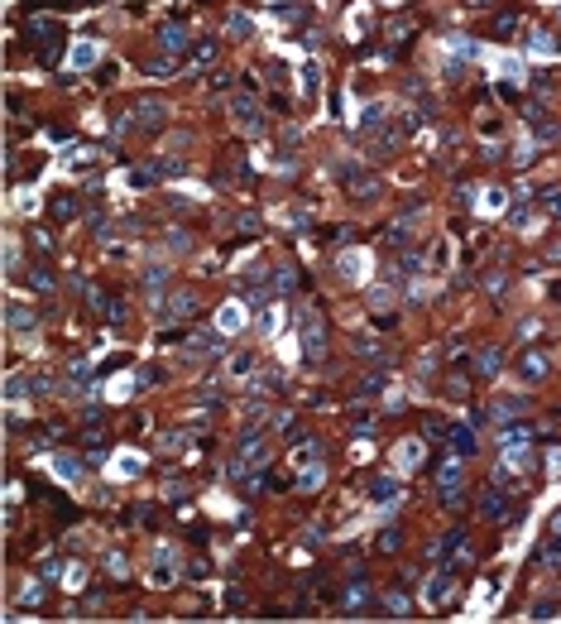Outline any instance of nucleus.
<instances>
[{
  "label": "nucleus",
  "mask_w": 561,
  "mask_h": 624,
  "mask_svg": "<svg viewBox=\"0 0 561 624\" xmlns=\"http://www.w3.org/2000/svg\"><path fill=\"white\" fill-rule=\"evenodd\" d=\"M297 341H302V360L307 365H317L326 355V322H322V312L312 308V303L297 312Z\"/></svg>",
  "instance_id": "nucleus-1"
},
{
  "label": "nucleus",
  "mask_w": 561,
  "mask_h": 624,
  "mask_svg": "<svg viewBox=\"0 0 561 624\" xmlns=\"http://www.w3.org/2000/svg\"><path fill=\"white\" fill-rule=\"evenodd\" d=\"M164 115H168V106H164V101L139 97V101L130 106V130H159V125H164Z\"/></svg>",
  "instance_id": "nucleus-2"
},
{
  "label": "nucleus",
  "mask_w": 561,
  "mask_h": 624,
  "mask_svg": "<svg viewBox=\"0 0 561 624\" xmlns=\"http://www.w3.org/2000/svg\"><path fill=\"white\" fill-rule=\"evenodd\" d=\"M370 605V581L355 572L351 581H346V591H341V615H351V620H360V610Z\"/></svg>",
  "instance_id": "nucleus-3"
},
{
  "label": "nucleus",
  "mask_w": 561,
  "mask_h": 624,
  "mask_svg": "<svg viewBox=\"0 0 561 624\" xmlns=\"http://www.w3.org/2000/svg\"><path fill=\"white\" fill-rule=\"evenodd\" d=\"M230 115H235V125H240V130H250V135H255V130H264V120H259V101H255V97H235V101H230Z\"/></svg>",
  "instance_id": "nucleus-4"
},
{
  "label": "nucleus",
  "mask_w": 561,
  "mask_h": 624,
  "mask_svg": "<svg viewBox=\"0 0 561 624\" xmlns=\"http://www.w3.org/2000/svg\"><path fill=\"white\" fill-rule=\"evenodd\" d=\"M221 351H226V336L201 331V336H192V346H187L183 355H187V360H206V355H221Z\"/></svg>",
  "instance_id": "nucleus-5"
},
{
  "label": "nucleus",
  "mask_w": 561,
  "mask_h": 624,
  "mask_svg": "<svg viewBox=\"0 0 561 624\" xmlns=\"http://www.w3.org/2000/svg\"><path fill=\"white\" fill-rule=\"evenodd\" d=\"M480 514H484L489 523H504L509 514H513V505H509V495H504V490H494V485H489V490H484V505H480Z\"/></svg>",
  "instance_id": "nucleus-6"
},
{
  "label": "nucleus",
  "mask_w": 561,
  "mask_h": 624,
  "mask_svg": "<svg viewBox=\"0 0 561 624\" xmlns=\"http://www.w3.org/2000/svg\"><path fill=\"white\" fill-rule=\"evenodd\" d=\"M528 48H533L538 58H557V53H561V39L552 34V29H533V34H528Z\"/></svg>",
  "instance_id": "nucleus-7"
},
{
  "label": "nucleus",
  "mask_w": 561,
  "mask_h": 624,
  "mask_svg": "<svg viewBox=\"0 0 561 624\" xmlns=\"http://www.w3.org/2000/svg\"><path fill=\"white\" fill-rule=\"evenodd\" d=\"M192 312H197V298H192V293H173V298L159 308V317H164V322H178V317H192Z\"/></svg>",
  "instance_id": "nucleus-8"
},
{
  "label": "nucleus",
  "mask_w": 561,
  "mask_h": 624,
  "mask_svg": "<svg viewBox=\"0 0 561 624\" xmlns=\"http://www.w3.org/2000/svg\"><path fill=\"white\" fill-rule=\"evenodd\" d=\"M370 500L384 505V509H393V505H398V480H393V476H379V480L370 485Z\"/></svg>",
  "instance_id": "nucleus-9"
},
{
  "label": "nucleus",
  "mask_w": 561,
  "mask_h": 624,
  "mask_svg": "<svg viewBox=\"0 0 561 624\" xmlns=\"http://www.w3.org/2000/svg\"><path fill=\"white\" fill-rule=\"evenodd\" d=\"M427 461V442H403L398 447V471H417Z\"/></svg>",
  "instance_id": "nucleus-10"
},
{
  "label": "nucleus",
  "mask_w": 561,
  "mask_h": 624,
  "mask_svg": "<svg viewBox=\"0 0 561 624\" xmlns=\"http://www.w3.org/2000/svg\"><path fill=\"white\" fill-rule=\"evenodd\" d=\"M53 471H58L63 480H82V471H87V466H82V456H77V451H58V456H53Z\"/></svg>",
  "instance_id": "nucleus-11"
},
{
  "label": "nucleus",
  "mask_w": 561,
  "mask_h": 624,
  "mask_svg": "<svg viewBox=\"0 0 561 624\" xmlns=\"http://www.w3.org/2000/svg\"><path fill=\"white\" fill-rule=\"evenodd\" d=\"M187 43H192V39H187L178 24H164V29H159V53H183Z\"/></svg>",
  "instance_id": "nucleus-12"
},
{
  "label": "nucleus",
  "mask_w": 561,
  "mask_h": 624,
  "mask_svg": "<svg viewBox=\"0 0 561 624\" xmlns=\"http://www.w3.org/2000/svg\"><path fill=\"white\" fill-rule=\"evenodd\" d=\"M336 269H341V279H346V284H360V279H365V255H355V250H346Z\"/></svg>",
  "instance_id": "nucleus-13"
},
{
  "label": "nucleus",
  "mask_w": 561,
  "mask_h": 624,
  "mask_svg": "<svg viewBox=\"0 0 561 624\" xmlns=\"http://www.w3.org/2000/svg\"><path fill=\"white\" fill-rule=\"evenodd\" d=\"M173 572H178V567H173V552L159 547V552H154V586H173Z\"/></svg>",
  "instance_id": "nucleus-14"
},
{
  "label": "nucleus",
  "mask_w": 561,
  "mask_h": 624,
  "mask_svg": "<svg viewBox=\"0 0 561 624\" xmlns=\"http://www.w3.org/2000/svg\"><path fill=\"white\" fill-rule=\"evenodd\" d=\"M384 384H388V375H384V370H370V375L355 380V394H360V399H374V394H384Z\"/></svg>",
  "instance_id": "nucleus-15"
},
{
  "label": "nucleus",
  "mask_w": 561,
  "mask_h": 624,
  "mask_svg": "<svg viewBox=\"0 0 561 624\" xmlns=\"http://www.w3.org/2000/svg\"><path fill=\"white\" fill-rule=\"evenodd\" d=\"M168 274H173L168 264H149V269L139 274V279H144V293H154V298H159V289L168 284Z\"/></svg>",
  "instance_id": "nucleus-16"
},
{
  "label": "nucleus",
  "mask_w": 561,
  "mask_h": 624,
  "mask_svg": "<svg viewBox=\"0 0 561 624\" xmlns=\"http://www.w3.org/2000/svg\"><path fill=\"white\" fill-rule=\"evenodd\" d=\"M451 596V572H437L432 581H427V605H442Z\"/></svg>",
  "instance_id": "nucleus-17"
},
{
  "label": "nucleus",
  "mask_w": 561,
  "mask_h": 624,
  "mask_svg": "<svg viewBox=\"0 0 561 624\" xmlns=\"http://www.w3.org/2000/svg\"><path fill=\"white\" fill-rule=\"evenodd\" d=\"M216 326H221V331L230 336V331H240V326H245V312L235 308V303H226V308L216 312Z\"/></svg>",
  "instance_id": "nucleus-18"
},
{
  "label": "nucleus",
  "mask_w": 561,
  "mask_h": 624,
  "mask_svg": "<svg viewBox=\"0 0 561 624\" xmlns=\"http://www.w3.org/2000/svg\"><path fill=\"white\" fill-rule=\"evenodd\" d=\"M226 29H230L235 39H250V34H255V19H250L245 10H230V14H226Z\"/></svg>",
  "instance_id": "nucleus-19"
},
{
  "label": "nucleus",
  "mask_w": 561,
  "mask_h": 624,
  "mask_svg": "<svg viewBox=\"0 0 561 624\" xmlns=\"http://www.w3.org/2000/svg\"><path fill=\"white\" fill-rule=\"evenodd\" d=\"M523 409H528V399H518V394H509V399H494V409H489V413H494V418H518V413H523Z\"/></svg>",
  "instance_id": "nucleus-20"
},
{
  "label": "nucleus",
  "mask_w": 561,
  "mask_h": 624,
  "mask_svg": "<svg viewBox=\"0 0 561 624\" xmlns=\"http://www.w3.org/2000/svg\"><path fill=\"white\" fill-rule=\"evenodd\" d=\"M297 82H302V97H317L322 92V68L317 63H302V77Z\"/></svg>",
  "instance_id": "nucleus-21"
},
{
  "label": "nucleus",
  "mask_w": 561,
  "mask_h": 624,
  "mask_svg": "<svg viewBox=\"0 0 561 624\" xmlns=\"http://www.w3.org/2000/svg\"><path fill=\"white\" fill-rule=\"evenodd\" d=\"M475 370L489 380V375H499V351L494 346H480V355H475Z\"/></svg>",
  "instance_id": "nucleus-22"
},
{
  "label": "nucleus",
  "mask_w": 561,
  "mask_h": 624,
  "mask_svg": "<svg viewBox=\"0 0 561 624\" xmlns=\"http://www.w3.org/2000/svg\"><path fill=\"white\" fill-rule=\"evenodd\" d=\"M518 375H523L528 384H533V380H542V375H547V365H542V355H533V351H528V355L518 360Z\"/></svg>",
  "instance_id": "nucleus-23"
},
{
  "label": "nucleus",
  "mask_w": 561,
  "mask_h": 624,
  "mask_svg": "<svg viewBox=\"0 0 561 624\" xmlns=\"http://www.w3.org/2000/svg\"><path fill=\"white\" fill-rule=\"evenodd\" d=\"M92 303H96V317H106V322H120V298H106V293H92Z\"/></svg>",
  "instance_id": "nucleus-24"
},
{
  "label": "nucleus",
  "mask_w": 561,
  "mask_h": 624,
  "mask_svg": "<svg viewBox=\"0 0 561 624\" xmlns=\"http://www.w3.org/2000/svg\"><path fill=\"white\" fill-rule=\"evenodd\" d=\"M72 216H77V197L72 193H58L53 197V221H72Z\"/></svg>",
  "instance_id": "nucleus-25"
},
{
  "label": "nucleus",
  "mask_w": 561,
  "mask_h": 624,
  "mask_svg": "<svg viewBox=\"0 0 561 624\" xmlns=\"http://www.w3.org/2000/svg\"><path fill=\"white\" fill-rule=\"evenodd\" d=\"M451 447H456L461 456H470V451H475V432H470L466 422H456V427H451Z\"/></svg>",
  "instance_id": "nucleus-26"
},
{
  "label": "nucleus",
  "mask_w": 561,
  "mask_h": 624,
  "mask_svg": "<svg viewBox=\"0 0 561 624\" xmlns=\"http://www.w3.org/2000/svg\"><path fill=\"white\" fill-rule=\"evenodd\" d=\"M206 63H216V39H201L197 48H192V68H206ZM187 68V72H192Z\"/></svg>",
  "instance_id": "nucleus-27"
},
{
  "label": "nucleus",
  "mask_w": 561,
  "mask_h": 624,
  "mask_svg": "<svg viewBox=\"0 0 561 624\" xmlns=\"http://www.w3.org/2000/svg\"><path fill=\"white\" fill-rule=\"evenodd\" d=\"M173 68H178V63H173V53H154V58L144 63V72H149V77H168Z\"/></svg>",
  "instance_id": "nucleus-28"
},
{
  "label": "nucleus",
  "mask_w": 561,
  "mask_h": 624,
  "mask_svg": "<svg viewBox=\"0 0 561 624\" xmlns=\"http://www.w3.org/2000/svg\"><path fill=\"white\" fill-rule=\"evenodd\" d=\"M297 485H302V490H317V485H322V461L297 466Z\"/></svg>",
  "instance_id": "nucleus-29"
},
{
  "label": "nucleus",
  "mask_w": 561,
  "mask_h": 624,
  "mask_svg": "<svg viewBox=\"0 0 561 624\" xmlns=\"http://www.w3.org/2000/svg\"><path fill=\"white\" fill-rule=\"evenodd\" d=\"M96 63V43H77L72 48V68H92Z\"/></svg>",
  "instance_id": "nucleus-30"
},
{
  "label": "nucleus",
  "mask_w": 561,
  "mask_h": 624,
  "mask_svg": "<svg viewBox=\"0 0 561 624\" xmlns=\"http://www.w3.org/2000/svg\"><path fill=\"white\" fill-rule=\"evenodd\" d=\"M19 601H24V605H39V601H43V581H39V576H34V581H24Z\"/></svg>",
  "instance_id": "nucleus-31"
},
{
  "label": "nucleus",
  "mask_w": 561,
  "mask_h": 624,
  "mask_svg": "<svg viewBox=\"0 0 561 624\" xmlns=\"http://www.w3.org/2000/svg\"><path fill=\"white\" fill-rule=\"evenodd\" d=\"M446 48H451L456 58H470V53H475V43H470L466 34H451V39H446Z\"/></svg>",
  "instance_id": "nucleus-32"
},
{
  "label": "nucleus",
  "mask_w": 561,
  "mask_h": 624,
  "mask_svg": "<svg viewBox=\"0 0 561 624\" xmlns=\"http://www.w3.org/2000/svg\"><path fill=\"white\" fill-rule=\"evenodd\" d=\"M5 322H10V326H24V322H29V308H24V303H5Z\"/></svg>",
  "instance_id": "nucleus-33"
},
{
  "label": "nucleus",
  "mask_w": 561,
  "mask_h": 624,
  "mask_svg": "<svg viewBox=\"0 0 561 624\" xmlns=\"http://www.w3.org/2000/svg\"><path fill=\"white\" fill-rule=\"evenodd\" d=\"M513 29H518V14H499V19H494V34H499V39H509Z\"/></svg>",
  "instance_id": "nucleus-34"
},
{
  "label": "nucleus",
  "mask_w": 561,
  "mask_h": 624,
  "mask_svg": "<svg viewBox=\"0 0 561 624\" xmlns=\"http://www.w3.org/2000/svg\"><path fill=\"white\" fill-rule=\"evenodd\" d=\"M29 284H34V289H53V274H48L43 264H34V269H29Z\"/></svg>",
  "instance_id": "nucleus-35"
},
{
  "label": "nucleus",
  "mask_w": 561,
  "mask_h": 624,
  "mask_svg": "<svg viewBox=\"0 0 561 624\" xmlns=\"http://www.w3.org/2000/svg\"><path fill=\"white\" fill-rule=\"evenodd\" d=\"M504 466H509V471H523V466H528V451H523V447H509Z\"/></svg>",
  "instance_id": "nucleus-36"
},
{
  "label": "nucleus",
  "mask_w": 561,
  "mask_h": 624,
  "mask_svg": "<svg viewBox=\"0 0 561 624\" xmlns=\"http://www.w3.org/2000/svg\"><path fill=\"white\" fill-rule=\"evenodd\" d=\"M398 543H403V533H398V528H384V533H379V547H384V552H393Z\"/></svg>",
  "instance_id": "nucleus-37"
},
{
  "label": "nucleus",
  "mask_w": 561,
  "mask_h": 624,
  "mask_svg": "<svg viewBox=\"0 0 561 624\" xmlns=\"http://www.w3.org/2000/svg\"><path fill=\"white\" fill-rule=\"evenodd\" d=\"M388 303H393V293H388V289H374V293H370V308H374V312L388 308Z\"/></svg>",
  "instance_id": "nucleus-38"
},
{
  "label": "nucleus",
  "mask_w": 561,
  "mask_h": 624,
  "mask_svg": "<svg viewBox=\"0 0 561 624\" xmlns=\"http://www.w3.org/2000/svg\"><path fill=\"white\" fill-rule=\"evenodd\" d=\"M552 615H557L552 601H538V605H533V620H552Z\"/></svg>",
  "instance_id": "nucleus-39"
},
{
  "label": "nucleus",
  "mask_w": 561,
  "mask_h": 624,
  "mask_svg": "<svg viewBox=\"0 0 561 624\" xmlns=\"http://www.w3.org/2000/svg\"><path fill=\"white\" fill-rule=\"evenodd\" d=\"M135 471H139V456L125 451V456H120V476H135Z\"/></svg>",
  "instance_id": "nucleus-40"
},
{
  "label": "nucleus",
  "mask_w": 561,
  "mask_h": 624,
  "mask_svg": "<svg viewBox=\"0 0 561 624\" xmlns=\"http://www.w3.org/2000/svg\"><path fill=\"white\" fill-rule=\"evenodd\" d=\"M384 605H388L393 615H408V601H403V596H384Z\"/></svg>",
  "instance_id": "nucleus-41"
},
{
  "label": "nucleus",
  "mask_w": 561,
  "mask_h": 624,
  "mask_svg": "<svg viewBox=\"0 0 561 624\" xmlns=\"http://www.w3.org/2000/svg\"><path fill=\"white\" fill-rule=\"evenodd\" d=\"M547 211H552V216H561V188H552V193H547Z\"/></svg>",
  "instance_id": "nucleus-42"
},
{
  "label": "nucleus",
  "mask_w": 561,
  "mask_h": 624,
  "mask_svg": "<svg viewBox=\"0 0 561 624\" xmlns=\"http://www.w3.org/2000/svg\"><path fill=\"white\" fill-rule=\"evenodd\" d=\"M187 245H192V240H187L183 231H173V235H168V250H187Z\"/></svg>",
  "instance_id": "nucleus-43"
},
{
  "label": "nucleus",
  "mask_w": 561,
  "mask_h": 624,
  "mask_svg": "<svg viewBox=\"0 0 561 624\" xmlns=\"http://www.w3.org/2000/svg\"><path fill=\"white\" fill-rule=\"evenodd\" d=\"M470 10H484V5H494V0H466Z\"/></svg>",
  "instance_id": "nucleus-44"
},
{
  "label": "nucleus",
  "mask_w": 561,
  "mask_h": 624,
  "mask_svg": "<svg viewBox=\"0 0 561 624\" xmlns=\"http://www.w3.org/2000/svg\"><path fill=\"white\" fill-rule=\"evenodd\" d=\"M384 5H398V0H384Z\"/></svg>",
  "instance_id": "nucleus-45"
}]
</instances>
